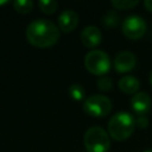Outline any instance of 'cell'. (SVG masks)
Here are the masks:
<instances>
[{"label": "cell", "mask_w": 152, "mask_h": 152, "mask_svg": "<svg viewBox=\"0 0 152 152\" xmlns=\"http://www.w3.org/2000/svg\"><path fill=\"white\" fill-rule=\"evenodd\" d=\"M26 38L36 48H49L56 44L59 38V28L48 19H36L26 28Z\"/></svg>", "instance_id": "cell-1"}, {"label": "cell", "mask_w": 152, "mask_h": 152, "mask_svg": "<svg viewBox=\"0 0 152 152\" xmlns=\"http://www.w3.org/2000/svg\"><path fill=\"white\" fill-rule=\"evenodd\" d=\"M134 128H135V120L127 112H119L114 114L108 122L109 135L113 139L119 141H122L129 138Z\"/></svg>", "instance_id": "cell-2"}, {"label": "cell", "mask_w": 152, "mask_h": 152, "mask_svg": "<svg viewBox=\"0 0 152 152\" xmlns=\"http://www.w3.org/2000/svg\"><path fill=\"white\" fill-rule=\"evenodd\" d=\"M84 146L87 152H108L110 148L109 135L101 127H90L84 134Z\"/></svg>", "instance_id": "cell-3"}, {"label": "cell", "mask_w": 152, "mask_h": 152, "mask_svg": "<svg viewBox=\"0 0 152 152\" xmlns=\"http://www.w3.org/2000/svg\"><path fill=\"white\" fill-rule=\"evenodd\" d=\"M86 69L96 76H104L110 70V59L102 50H91L84 58Z\"/></svg>", "instance_id": "cell-4"}, {"label": "cell", "mask_w": 152, "mask_h": 152, "mask_svg": "<svg viewBox=\"0 0 152 152\" xmlns=\"http://www.w3.org/2000/svg\"><path fill=\"white\" fill-rule=\"evenodd\" d=\"M83 109L87 114L95 116V118H102L109 114L112 110V102L108 97L103 95H91L89 96L84 103H83Z\"/></svg>", "instance_id": "cell-5"}, {"label": "cell", "mask_w": 152, "mask_h": 152, "mask_svg": "<svg viewBox=\"0 0 152 152\" xmlns=\"http://www.w3.org/2000/svg\"><path fill=\"white\" fill-rule=\"evenodd\" d=\"M122 32L129 39H140L146 32V23L139 15H129L122 23Z\"/></svg>", "instance_id": "cell-6"}, {"label": "cell", "mask_w": 152, "mask_h": 152, "mask_svg": "<svg viewBox=\"0 0 152 152\" xmlns=\"http://www.w3.org/2000/svg\"><path fill=\"white\" fill-rule=\"evenodd\" d=\"M131 106L135 114L139 116H145L151 109V97L145 91L137 93L131 100Z\"/></svg>", "instance_id": "cell-7"}, {"label": "cell", "mask_w": 152, "mask_h": 152, "mask_svg": "<svg viewBox=\"0 0 152 152\" xmlns=\"http://www.w3.org/2000/svg\"><path fill=\"white\" fill-rule=\"evenodd\" d=\"M77 24H78V15L72 10H65L58 17V28L64 33H69L74 31Z\"/></svg>", "instance_id": "cell-8"}, {"label": "cell", "mask_w": 152, "mask_h": 152, "mask_svg": "<svg viewBox=\"0 0 152 152\" xmlns=\"http://www.w3.org/2000/svg\"><path fill=\"white\" fill-rule=\"evenodd\" d=\"M102 40V34L100 28L96 26H87L81 32V42L86 48L93 49L100 45Z\"/></svg>", "instance_id": "cell-9"}, {"label": "cell", "mask_w": 152, "mask_h": 152, "mask_svg": "<svg viewBox=\"0 0 152 152\" xmlns=\"http://www.w3.org/2000/svg\"><path fill=\"white\" fill-rule=\"evenodd\" d=\"M137 63L135 56L129 51H122L116 55L114 61V66L118 72H128L134 69Z\"/></svg>", "instance_id": "cell-10"}, {"label": "cell", "mask_w": 152, "mask_h": 152, "mask_svg": "<svg viewBox=\"0 0 152 152\" xmlns=\"http://www.w3.org/2000/svg\"><path fill=\"white\" fill-rule=\"evenodd\" d=\"M140 82L134 76H124L119 81V88L126 94H137Z\"/></svg>", "instance_id": "cell-11"}, {"label": "cell", "mask_w": 152, "mask_h": 152, "mask_svg": "<svg viewBox=\"0 0 152 152\" xmlns=\"http://www.w3.org/2000/svg\"><path fill=\"white\" fill-rule=\"evenodd\" d=\"M13 7L14 10L20 13V14H26V13H30L33 8V2L30 1V0H18V1H14L13 2Z\"/></svg>", "instance_id": "cell-12"}, {"label": "cell", "mask_w": 152, "mask_h": 152, "mask_svg": "<svg viewBox=\"0 0 152 152\" xmlns=\"http://www.w3.org/2000/svg\"><path fill=\"white\" fill-rule=\"evenodd\" d=\"M68 91H69L70 97L74 99L75 101H81L86 96V90L81 84H71L69 87Z\"/></svg>", "instance_id": "cell-13"}, {"label": "cell", "mask_w": 152, "mask_h": 152, "mask_svg": "<svg viewBox=\"0 0 152 152\" xmlns=\"http://www.w3.org/2000/svg\"><path fill=\"white\" fill-rule=\"evenodd\" d=\"M57 2L55 0H40L38 2L39 10L45 14H52L57 10Z\"/></svg>", "instance_id": "cell-14"}, {"label": "cell", "mask_w": 152, "mask_h": 152, "mask_svg": "<svg viewBox=\"0 0 152 152\" xmlns=\"http://www.w3.org/2000/svg\"><path fill=\"white\" fill-rule=\"evenodd\" d=\"M138 4H139L138 1H133V0H113L112 1L113 7L116 10H121V11L131 10L134 6H137Z\"/></svg>", "instance_id": "cell-15"}, {"label": "cell", "mask_w": 152, "mask_h": 152, "mask_svg": "<svg viewBox=\"0 0 152 152\" xmlns=\"http://www.w3.org/2000/svg\"><path fill=\"white\" fill-rule=\"evenodd\" d=\"M97 87H99L101 90L107 91V90L112 89V80H110L109 77H107V76H102V77H100L99 81H97Z\"/></svg>", "instance_id": "cell-16"}, {"label": "cell", "mask_w": 152, "mask_h": 152, "mask_svg": "<svg viewBox=\"0 0 152 152\" xmlns=\"http://www.w3.org/2000/svg\"><path fill=\"white\" fill-rule=\"evenodd\" d=\"M135 125L140 128H145L148 126V120L146 116H138V119L135 120Z\"/></svg>", "instance_id": "cell-17"}, {"label": "cell", "mask_w": 152, "mask_h": 152, "mask_svg": "<svg viewBox=\"0 0 152 152\" xmlns=\"http://www.w3.org/2000/svg\"><path fill=\"white\" fill-rule=\"evenodd\" d=\"M144 6H145V8L147 11L152 12V0H145L144 1Z\"/></svg>", "instance_id": "cell-18"}, {"label": "cell", "mask_w": 152, "mask_h": 152, "mask_svg": "<svg viewBox=\"0 0 152 152\" xmlns=\"http://www.w3.org/2000/svg\"><path fill=\"white\" fill-rule=\"evenodd\" d=\"M148 81H150V83H151V86H152V71H151V74H150V77H148Z\"/></svg>", "instance_id": "cell-19"}, {"label": "cell", "mask_w": 152, "mask_h": 152, "mask_svg": "<svg viewBox=\"0 0 152 152\" xmlns=\"http://www.w3.org/2000/svg\"><path fill=\"white\" fill-rule=\"evenodd\" d=\"M7 2H8L7 0H2V1H0V6H1V5H5V4H7Z\"/></svg>", "instance_id": "cell-20"}, {"label": "cell", "mask_w": 152, "mask_h": 152, "mask_svg": "<svg viewBox=\"0 0 152 152\" xmlns=\"http://www.w3.org/2000/svg\"><path fill=\"white\" fill-rule=\"evenodd\" d=\"M144 152H152V148H151V150H146V151H144Z\"/></svg>", "instance_id": "cell-21"}]
</instances>
